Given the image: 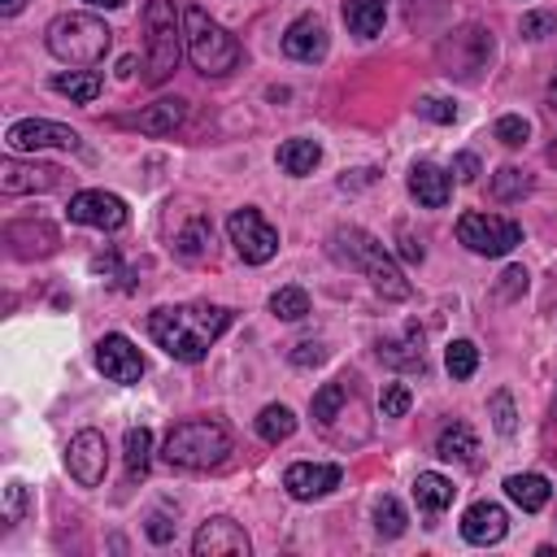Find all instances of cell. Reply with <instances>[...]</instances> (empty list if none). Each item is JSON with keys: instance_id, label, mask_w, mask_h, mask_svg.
Instances as JSON below:
<instances>
[{"instance_id": "cell-36", "label": "cell", "mask_w": 557, "mask_h": 557, "mask_svg": "<svg viewBox=\"0 0 557 557\" xmlns=\"http://www.w3.org/2000/svg\"><path fill=\"white\" fill-rule=\"evenodd\" d=\"M492 426H496V435H513L518 431V413H513V396L509 392H492Z\"/></svg>"}, {"instance_id": "cell-41", "label": "cell", "mask_w": 557, "mask_h": 557, "mask_svg": "<svg viewBox=\"0 0 557 557\" xmlns=\"http://www.w3.org/2000/svg\"><path fill=\"white\" fill-rule=\"evenodd\" d=\"M518 30H522V39H544L557 30V13H527Z\"/></svg>"}, {"instance_id": "cell-16", "label": "cell", "mask_w": 557, "mask_h": 557, "mask_svg": "<svg viewBox=\"0 0 557 557\" xmlns=\"http://www.w3.org/2000/svg\"><path fill=\"white\" fill-rule=\"evenodd\" d=\"M505 531H509V513H505L496 500H474V505L461 513V540H466V544L487 548V544H500Z\"/></svg>"}, {"instance_id": "cell-11", "label": "cell", "mask_w": 557, "mask_h": 557, "mask_svg": "<svg viewBox=\"0 0 557 557\" xmlns=\"http://www.w3.org/2000/svg\"><path fill=\"white\" fill-rule=\"evenodd\" d=\"M191 553L196 557H248L252 553V540H248V531L235 518L218 513V518H209V522L196 527Z\"/></svg>"}, {"instance_id": "cell-14", "label": "cell", "mask_w": 557, "mask_h": 557, "mask_svg": "<svg viewBox=\"0 0 557 557\" xmlns=\"http://www.w3.org/2000/svg\"><path fill=\"white\" fill-rule=\"evenodd\" d=\"M344 479V470L335 461H292L283 474V487L292 500H318L326 492H335Z\"/></svg>"}, {"instance_id": "cell-19", "label": "cell", "mask_w": 557, "mask_h": 557, "mask_svg": "<svg viewBox=\"0 0 557 557\" xmlns=\"http://www.w3.org/2000/svg\"><path fill=\"white\" fill-rule=\"evenodd\" d=\"M183 117H187V100H178V96H161V100H152L144 113H135L131 126L144 131V135H170Z\"/></svg>"}, {"instance_id": "cell-8", "label": "cell", "mask_w": 557, "mask_h": 557, "mask_svg": "<svg viewBox=\"0 0 557 557\" xmlns=\"http://www.w3.org/2000/svg\"><path fill=\"white\" fill-rule=\"evenodd\" d=\"M226 235H231L235 252H239L248 265H265V261L278 252V231H274L252 205H244V209H235V213L226 218Z\"/></svg>"}, {"instance_id": "cell-33", "label": "cell", "mask_w": 557, "mask_h": 557, "mask_svg": "<svg viewBox=\"0 0 557 557\" xmlns=\"http://www.w3.org/2000/svg\"><path fill=\"white\" fill-rule=\"evenodd\" d=\"M270 313L283 318V322H300V318L309 313V296H305V287H278V292L270 296Z\"/></svg>"}, {"instance_id": "cell-18", "label": "cell", "mask_w": 557, "mask_h": 557, "mask_svg": "<svg viewBox=\"0 0 557 557\" xmlns=\"http://www.w3.org/2000/svg\"><path fill=\"white\" fill-rule=\"evenodd\" d=\"M409 196L422 209H444L448 196H453V174L440 170L435 161H413V170H409Z\"/></svg>"}, {"instance_id": "cell-5", "label": "cell", "mask_w": 557, "mask_h": 557, "mask_svg": "<svg viewBox=\"0 0 557 557\" xmlns=\"http://www.w3.org/2000/svg\"><path fill=\"white\" fill-rule=\"evenodd\" d=\"M144 65H148V83H165L183 52H187V35H183V13L174 9V0H148L144 9Z\"/></svg>"}, {"instance_id": "cell-6", "label": "cell", "mask_w": 557, "mask_h": 557, "mask_svg": "<svg viewBox=\"0 0 557 557\" xmlns=\"http://www.w3.org/2000/svg\"><path fill=\"white\" fill-rule=\"evenodd\" d=\"M183 35H187V57H191V65L200 70V74H209V78H222V74H231L235 65H239V44H235V35L226 30V26H218L205 9H183Z\"/></svg>"}, {"instance_id": "cell-31", "label": "cell", "mask_w": 557, "mask_h": 557, "mask_svg": "<svg viewBox=\"0 0 557 557\" xmlns=\"http://www.w3.org/2000/svg\"><path fill=\"white\" fill-rule=\"evenodd\" d=\"M405 527H409L405 505H400L396 496H379V500H374V531H379L383 540H396V535H405Z\"/></svg>"}, {"instance_id": "cell-23", "label": "cell", "mask_w": 557, "mask_h": 557, "mask_svg": "<svg viewBox=\"0 0 557 557\" xmlns=\"http://www.w3.org/2000/svg\"><path fill=\"white\" fill-rule=\"evenodd\" d=\"M474 453H479V440H474V431H470L466 422L440 426V435H435V457H444V461H474Z\"/></svg>"}, {"instance_id": "cell-49", "label": "cell", "mask_w": 557, "mask_h": 557, "mask_svg": "<svg viewBox=\"0 0 557 557\" xmlns=\"http://www.w3.org/2000/svg\"><path fill=\"white\" fill-rule=\"evenodd\" d=\"M548 104H553V109H557V74H553V78H548Z\"/></svg>"}, {"instance_id": "cell-45", "label": "cell", "mask_w": 557, "mask_h": 557, "mask_svg": "<svg viewBox=\"0 0 557 557\" xmlns=\"http://www.w3.org/2000/svg\"><path fill=\"white\" fill-rule=\"evenodd\" d=\"M400 252H405V261H422V244H418V239H405Z\"/></svg>"}, {"instance_id": "cell-30", "label": "cell", "mask_w": 557, "mask_h": 557, "mask_svg": "<svg viewBox=\"0 0 557 557\" xmlns=\"http://www.w3.org/2000/svg\"><path fill=\"white\" fill-rule=\"evenodd\" d=\"M148 466H152V431L148 426H131L126 431V474L144 479Z\"/></svg>"}, {"instance_id": "cell-44", "label": "cell", "mask_w": 557, "mask_h": 557, "mask_svg": "<svg viewBox=\"0 0 557 557\" xmlns=\"http://www.w3.org/2000/svg\"><path fill=\"white\" fill-rule=\"evenodd\" d=\"M448 174H457V183H474V178H479V157H474V152H457Z\"/></svg>"}, {"instance_id": "cell-4", "label": "cell", "mask_w": 557, "mask_h": 557, "mask_svg": "<svg viewBox=\"0 0 557 557\" xmlns=\"http://www.w3.org/2000/svg\"><path fill=\"white\" fill-rule=\"evenodd\" d=\"M226 453H231V431L213 418L178 422L161 444V461L174 470H213L226 461Z\"/></svg>"}, {"instance_id": "cell-20", "label": "cell", "mask_w": 557, "mask_h": 557, "mask_svg": "<svg viewBox=\"0 0 557 557\" xmlns=\"http://www.w3.org/2000/svg\"><path fill=\"white\" fill-rule=\"evenodd\" d=\"M505 496H509L522 513H540V509L548 505V496H553V483H548L544 474H535V470L509 474V479H505Z\"/></svg>"}, {"instance_id": "cell-48", "label": "cell", "mask_w": 557, "mask_h": 557, "mask_svg": "<svg viewBox=\"0 0 557 557\" xmlns=\"http://www.w3.org/2000/svg\"><path fill=\"white\" fill-rule=\"evenodd\" d=\"M83 4H91V9H122L126 0H83Z\"/></svg>"}, {"instance_id": "cell-43", "label": "cell", "mask_w": 557, "mask_h": 557, "mask_svg": "<svg viewBox=\"0 0 557 557\" xmlns=\"http://www.w3.org/2000/svg\"><path fill=\"white\" fill-rule=\"evenodd\" d=\"M144 531H148V540H152V544H170V540H174V522H170L161 509H157V513H148Z\"/></svg>"}, {"instance_id": "cell-12", "label": "cell", "mask_w": 557, "mask_h": 557, "mask_svg": "<svg viewBox=\"0 0 557 557\" xmlns=\"http://www.w3.org/2000/svg\"><path fill=\"white\" fill-rule=\"evenodd\" d=\"M96 370H100L109 383L131 387V383L144 379V357H139V348H135L122 331H109V335H100V344H96Z\"/></svg>"}, {"instance_id": "cell-40", "label": "cell", "mask_w": 557, "mask_h": 557, "mask_svg": "<svg viewBox=\"0 0 557 557\" xmlns=\"http://www.w3.org/2000/svg\"><path fill=\"white\" fill-rule=\"evenodd\" d=\"M287 361H292V366H300V370L322 366V361H326V344H318V339H300V344H292Z\"/></svg>"}, {"instance_id": "cell-13", "label": "cell", "mask_w": 557, "mask_h": 557, "mask_svg": "<svg viewBox=\"0 0 557 557\" xmlns=\"http://www.w3.org/2000/svg\"><path fill=\"white\" fill-rule=\"evenodd\" d=\"M65 213H70V222H78V226H96V231H117V226H126V200L113 196V191H100V187H91V191H74Z\"/></svg>"}, {"instance_id": "cell-39", "label": "cell", "mask_w": 557, "mask_h": 557, "mask_svg": "<svg viewBox=\"0 0 557 557\" xmlns=\"http://www.w3.org/2000/svg\"><path fill=\"white\" fill-rule=\"evenodd\" d=\"M418 113H422V117H431V122H440V126L457 122V104H453V100H444V96H422V100H418Z\"/></svg>"}, {"instance_id": "cell-34", "label": "cell", "mask_w": 557, "mask_h": 557, "mask_svg": "<svg viewBox=\"0 0 557 557\" xmlns=\"http://www.w3.org/2000/svg\"><path fill=\"white\" fill-rule=\"evenodd\" d=\"M444 370H448L453 379H470V374L479 370V348H474L470 339H453V344L444 348Z\"/></svg>"}, {"instance_id": "cell-15", "label": "cell", "mask_w": 557, "mask_h": 557, "mask_svg": "<svg viewBox=\"0 0 557 557\" xmlns=\"http://www.w3.org/2000/svg\"><path fill=\"white\" fill-rule=\"evenodd\" d=\"M283 52L292 61H305V65H318L326 52H331V35H326V22L318 13H300L287 30H283Z\"/></svg>"}, {"instance_id": "cell-1", "label": "cell", "mask_w": 557, "mask_h": 557, "mask_svg": "<svg viewBox=\"0 0 557 557\" xmlns=\"http://www.w3.org/2000/svg\"><path fill=\"white\" fill-rule=\"evenodd\" d=\"M226 326H231V309L226 305H161L148 318V335L157 339V348H165L183 366L205 361L213 339Z\"/></svg>"}, {"instance_id": "cell-35", "label": "cell", "mask_w": 557, "mask_h": 557, "mask_svg": "<svg viewBox=\"0 0 557 557\" xmlns=\"http://www.w3.org/2000/svg\"><path fill=\"white\" fill-rule=\"evenodd\" d=\"M492 135H496L500 144H509V148H518V144H527V135H531V122H527L522 113H505V117H496V126H492Z\"/></svg>"}, {"instance_id": "cell-37", "label": "cell", "mask_w": 557, "mask_h": 557, "mask_svg": "<svg viewBox=\"0 0 557 557\" xmlns=\"http://www.w3.org/2000/svg\"><path fill=\"white\" fill-rule=\"evenodd\" d=\"M409 405H413V396H409V387H405V383H387V387H383V396H379L383 418H405V413H409Z\"/></svg>"}, {"instance_id": "cell-42", "label": "cell", "mask_w": 557, "mask_h": 557, "mask_svg": "<svg viewBox=\"0 0 557 557\" xmlns=\"http://www.w3.org/2000/svg\"><path fill=\"white\" fill-rule=\"evenodd\" d=\"M527 292V270L522 265H509L505 274H500V283H496V296L500 300H513V296H522Z\"/></svg>"}, {"instance_id": "cell-10", "label": "cell", "mask_w": 557, "mask_h": 557, "mask_svg": "<svg viewBox=\"0 0 557 557\" xmlns=\"http://www.w3.org/2000/svg\"><path fill=\"white\" fill-rule=\"evenodd\" d=\"M4 144L13 152H39V148H65V152H74L83 139H78L74 126H61V122H48V117H22V122H13L4 131Z\"/></svg>"}, {"instance_id": "cell-21", "label": "cell", "mask_w": 557, "mask_h": 557, "mask_svg": "<svg viewBox=\"0 0 557 557\" xmlns=\"http://www.w3.org/2000/svg\"><path fill=\"white\" fill-rule=\"evenodd\" d=\"M387 22V0H344V26L357 39H374Z\"/></svg>"}, {"instance_id": "cell-22", "label": "cell", "mask_w": 557, "mask_h": 557, "mask_svg": "<svg viewBox=\"0 0 557 557\" xmlns=\"http://www.w3.org/2000/svg\"><path fill=\"white\" fill-rule=\"evenodd\" d=\"M453 496H457L453 479H444V474H435V470H422V474L413 479V500H418L422 513H444V509L453 505Z\"/></svg>"}, {"instance_id": "cell-47", "label": "cell", "mask_w": 557, "mask_h": 557, "mask_svg": "<svg viewBox=\"0 0 557 557\" xmlns=\"http://www.w3.org/2000/svg\"><path fill=\"white\" fill-rule=\"evenodd\" d=\"M131 70H135V57H122L117 61V78H131Z\"/></svg>"}, {"instance_id": "cell-7", "label": "cell", "mask_w": 557, "mask_h": 557, "mask_svg": "<svg viewBox=\"0 0 557 557\" xmlns=\"http://www.w3.org/2000/svg\"><path fill=\"white\" fill-rule=\"evenodd\" d=\"M457 239L479 257H509L522 244V226L513 218H496V213L470 209V213L457 218Z\"/></svg>"}, {"instance_id": "cell-25", "label": "cell", "mask_w": 557, "mask_h": 557, "mask_svg": "<svg viewBox=\"0 0 557 557\" xmlns=\"http://www.w3.org/2000/svg\"><path fill=\"white\" fill-rule=\"evenodd\" d=\"M100 74L96 70H70V74H52V91L57 96H70L74 104H91L100 96Z\"/></svg>"}, {"instance_id": "cell-2", "label": "cell", "mask_w": 557, "mask_h": 557, "mask_svg": "<svg viewBox=\"0 0 557 557\" xmlns=\"http://www.w3.org/2000/svg\"><path fill=\"white\" fill-rule=\"evenodd\" d=\"M326 248H331V257H335L339 265L361 270V274L374 283V292H383L387 300H405V296H409L405 270H400L396 257L383 248V239H374L370 231H361V226H335L331 239H326Z\"/></svg>"}, {"instance_id": "cell-32", "label": "cell", "mask_w": 557, "mask_h": 557, "mask_svg": "<svg viewBox=\"0 0 557 557\" xmlns=\"http://www.w3.org/2000/svg\"><path fill=\"white\" fill-rule=\"evenodd\" d=\"M527 191H531V174H527V170L500 165V170L492 174V196H496V200H522Z\"/></svg>"}, {"instance_id": "cell-26", "label": "cell", "mask_w": 557, "mask_h": 557, "mask_svg": "<svg viewBox=\"0 0 557 557\" xmlns=\"http://www.w3.org/2000/svg\"><path fill=\"white\" fill-rule=\"evenodd\" d=\"M213 239V222L209 218H200V213H191L187 218V226L174 235V252L183 257V261H200V252H205V244Z\"/></svg>"}, {"instance_id": "cell-24", "label": "cell", "mask_w": 557, "mask_h": 557, "mask_svg": "<svg viewBox=\"0 0 557 557\" xmlns=\"http://www.w3.org/2000/svg\"><path fill=\"white\" fill-rule=\"evenodd\" d=\"M322 161V148H318V139H287L283 148H278V165H283V174H292V178H305V174H313V165Z\"/></svg>"}, {"instance_id": "cell-9", "label": "cell", "mask_w": 557, "mask_h": 557, "mask_svg": "<svg viewBox=\"0 0 557 557\" xmlns=\"http://www.w3.org/2000/svg\"><path fill=\"white\" fill-rule=\"evenodd\" d=\"M65 470L78 487H100L104 483V470H109V444L100 431H78L70 444H65Z\"/></svg>"}, {"instance_id": "cell-27", "label": "cell", "mask_w": 557, "mask_h": 557, "mask_svg": "<svg viewBox=\"0 0 557 557\" xmlns=\"http://www.w3.org/2000/svg\"><path fill=\"white\" fill-rule=\"evenodd\" d=\"M379 357L392 361V366H400V370H422V331L409 326L405 339H396V344H379Z\"/></svg>"}, {"instance_id": "cell-17", "label": "cell", "mask_w": 557, "mask_h": 557, "mask_svg": "<svg viewBox=\"0 0 557 557\" xmlns=\"http://www.w3.org/2000/svg\"><path fill=\"white\" fill-rule=\"evenodd\" d=\"M57 165H39V161H22V157H9L0 165V187L9 196H22V191H48L57 187Z\"/></svg>"}, {"instance_id": "cell-3", "label": "cell", "mask_w": 557, "mask_h": 557, "mask_svg": "<svg viewBox=\"0 0 557 557\" xmlns=\"http://www.w3.org/2000/svg\"><path fill=\"white\" fill-rule=\"evenodd\" d=\"M44 39H48V52L61 65H74V70L100 65L104 52L113 48V30L96 13H61V17L48 22V35Z\"/></svg>"}, {"instance_id": "cell-38", "label": "cell", "mask_w": 557, "mask_h": 557, "mask_svg": "<svg viewBox=\"0 0 557 557\" xmlns=\"http://www.w3.org/2000/svg\"><path fill=\"white\" fill-rule=\"evenodd\" d=\"M26 518V483L22 479H9L4 483V522H22Z\"/></svg>"}, {"instance_id": "cell-29", "label": "cell", "mask_w": 557, "mask_h": 557, "mask_svg": "<svg viewBox=\"0 0 557 557\" xmlns=\"http://www.w3.org/2000/svg\"><path fill=\"white\" fill-rule=\"evenodd\" d=\"M348 392H352V383H348V379H335V383H326V387L313 396V405H309L313 422H318V426H331V422H335V413H339V405L348 400Z\"/></svg>"}, {"instance_id": "cell-28", "label": "cell", "mask_w": 557, "mask_h": 557, "mask_svg": "<svg viewBox=\"0 0 557 557\" xmlns=\"http://www.w3.org/2000/svg\"><path fill=\"white\" fill-rule=\"evenodd\" d=\"M292 431H296V413L287 405H265L257 413V435L265 444H283V440H292Z\"/></svg>"}, {"instance_id": "cell-46", "label": "cell", "mask_w": 557, "mask_h": 557, "mask_svg": "<svg viewBox=\"0 0 557 557\" xmlns=\"http://www.w3.org/2000/svg\"><path fill=\"white\" fill-rule=\"evenodd\" d=\"M26 9V0H0V13L4 17H13V13H22Z\"/></svg>"}]
</instances>
